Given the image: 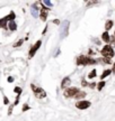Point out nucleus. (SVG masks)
Wrapping results in <instances>:
<instances>
[{
  "label": "nucleus",
  "mask_w": 115,
  "mask_h": 121,
  "mask_svg": "<svg viewBox=\"0 0 115 121\" xmlns=\"http://www.w3.org/2000/svg\"><path fill=\"white\" fill-rule=\"evenodd\" d=\"M93 64H96V60L88 56L81 55V56L77 58V65H93Z\"/></svg>",
  "instance_id": "1"
},
{
  "label": "nucleus",
  "mask_w": 115,
  "mask_h": 121,
  "mask_svg": "<svg viewBox=\"0 0 115 121\" xmlns=\"http://www.w3.org/2000/svg\"><path fill=\"white\" fill-rule=\"evenodd\" d=\"M101 53H102V55L105 58H111V57L114 56V49H113V47H112L111 45H106V46H104L103 47V49L101 51Z\"/></svg>",
  "instance_id": "2"
},
{
  "label": "nucleus",
  "mask_w": 115,
  "mask_h": 121,
  "mask_svg": "<svg viewBox=\"0 0 115 121\" xmlns=\"http://www.w3.org/2000/svg\"><path fill=\"white\" fill-rule=\"evenodd\" d=\"M31 87H32V90H33V92H34V94L36 95V98H38V99H43V98L46 96V92H45L43 89L35 86L34 84H31Z\"/></svg>",
  "instance_id": "3"
},
{
  "label": "nucleus",
  "mask_w": 115,
  "mask_h": 121,
  "mask_svg": "<svg viewBox=\"0 0 115 121\" xmlns=\"http://www.w3.org/2000/svg\"><path fill=\"white\" fill-rule=\"evenodd\" d=\"M79 89L78 87H68V89H66L64 90V92H63V94H64V96L66 98H75L76 94L79 92Z\"/></svg>",
  "instance_id": "4"
},
{
  "label": "nucleus",
  "mask_w": 115,
  "mask_h": 121,
  "mask_svg": "<svg viewBox=\"0 0 115 121\" xmlns=\"http://www.w3.org/2000/svg\"><path fill=\"white\" fill-rule=\"evenodd\" d=\"M69 25H70L69 20H64V22H63V24H62V26H61V38H64V37L68 36Z\"/></svg>",
  "instance_id": "5"
},
{
  "label": "nucleus",
  "mask_w": 115,
  "mask_h": 121,
  "mask_svg": "<svg viewBox=\"0 0 115 121\" xmlns=\"http://www.w3.org/2000/svg\"><path fill=\"white\" fill-rule=\"evenodd\" d=\"M76 107L78 109H80V110H85V109H87L90 107V102H89V101H86V100H81V101L76 103Z\"/></svg>",
  "instance_id": "6"
},
{
  "label": "nucleus",
  "mask_w": 115,
  "mask_h": 121,
  "mask_svg": "<svg viewBox=\"0 0 115 121\" xmlns=\"http://www.w3.org/2000/svg\"><path fill=\"white\" fill-rule=\"evenodd\" d=\"M41 44H42V40H37L36 44H34V45L32 46V48L29 49V57H33L35 55V53L37 52V49L41 47Z\"/></svg>",
  "instance_id": "7"
},
{
  "label": "nucleus",
  "mask_w": 115,
  "mask_h": 121,
  "mask_svg": "<svg viewBox=\"0 0 115 121\" xmlns=\"http://www.w3.org/2000/svg\"><path fill=\"white\" fill-rule=\"evenodd\" d=\"M71 84V80L70 78H64L62 80V83H61V87L62 89H67Z\"/></svg>",
  "instance_id": "8"
},
{
  "label": "nucleus",
  "mask_w": 115,
  "mask_h": 121,
  "mask_svg": "<svg viewBox=\"0 0 115 121\" xmlns=\"http://www.w3.org/2000/svg\"><path fill=\"white\" fill-rule=\"evenodd\" d=\"M41 19L43 22L48 19V9L46 8H42V10H41Z\"/></svg>",
  "instance_id": "9"
},
{
  "label": "nucleus",
  "mask_w": 115,
  "mask_h": 121,
  "mask_svg": "<svg viewBox=\"0 0 115 121\" xmlns=\"http://www.w3.org/2000/svg\"><path fill=\"white\" fill-rule=\"evenodd\" d=\"M7 26H8V18L6 16L5 18L0 19V28H7Z\"/></svg>",
  "instance_id": "10"
},
{
  "label": "nucleus",
  "mask_w": 115,
  "mask_h": 121,
  "mask_svg": "<svg viewBox=\"0 0 115 121\" xmlns=\"http://www.w3.org/2000/svg\"><path fill=\"white\" fill-rule=\"evenodd\" d=\"M31 11H32V15H33V17H37L38 16V8L36 7V4H34L33 7L31 8Z\"/></svg>",
  "instance_id": "11"
},
{
  "label": "nucleus",
  "mask_w": 115,
  "mask_h": 121,
  "mask_svg": "<svg viewBox=\"0 0 115 121\" xmlns=\"http://www.w3.org/2000/svg\"><path fill=\"white\" fill-rule=\"evenodd\" d=\"M7 28H9V30H13V31H14V30L17 29V24H16L15 22H9Z\"/></svg>",
  "instance_id": "12"
},
{
  "label": "nucleus",
  "mask_w": 115,
  "mask_h": 121,
  "mask_svg": "<svg viewBox=\"0 0 115 121\" xmlns=\"http://www.w3.org/2000/svg\"><path fill=\"white\" fill-rule=\"evenodd\" d=\"M102 38H103V40H104L105 43H108V42H110V39H111V37H110L108 33H107V31H105V33H103Z\"/></svg>",
  "instance_id": "13"
},
{
  "label": "nucleus",
  "mask_w": 115,
  "mask_h": 121,
  "mask_svg": "<svg viewBox=\"0 0 115 121\" xmlns=\"http://www.w3.org/2000/svg\"><path fill=\"white\" fill-rule=\"evenodd\" d=\"M111 73H112V69H105V71L103 72V74H102V76H101V78H102V80H104V78H107V76H108V75H110Z\"/></svg>",
  "instance_id": "14"
},
{
  "label": "nucleus",
  "mask_w": 115,
  "mask_h": 121,
  "mask_svg": "<svg viewBox=\"0 0 115 121\" xmlns=\"http://www.w3.org/2000/svg\"><path fill=\"white\" fill-rule=\"evenodd\" d=\"M85 96H86V93H85L84 91H79L73 99H81V98H85Z\"/></svg>",
  "instance_id": "15"
},
{
  "label": "nucleus",
  "mask_w": 115,
  "mask_h": 121,
  "mask_svg": "<svg viewBox=\"0 0 115 121\" xmlns=\"http://www.w3.org/2000/svg\"><path fill=\"white\" fill-rule=\"evenodd\" d=\"M112 26H113V22H112V20H107L106 24H105V28H106V30H110L112 28Z\"/></svg>",
  "instance_id": "16"
},
{
  "label": "nucleus",
  "mask_w": 115,
  "mask_h": 121,
  "mask_svg": "<svg viewBox=\"0 0 115 121\" xmlns=\"http://www.w3.org/2000/svg\"><path fill=\"white\" fill-rule=\"evenodd\" d=\"M7 18H8V20H11V22H14V19L16 18V15H15V13H14V11H11V13H10L8 16H7Z\"/></svg>",
  "instance_id": "17"
},
{
  "label": "nucleus",
  "mask_w": 115,
  "mask_h": 121,
  "mask_svg": "<svg viewBox=\"0 0 115 121\" xmlns=\"http://www.w3.org/2000/svg\"><path fill=\"white\" fill-rule=\"evenodd\" d=\"M104 86H105V82H104V81H101V82H99V83L97 84V90H98V91H101Z\"/></svg>",
  "instance_id": "18"
},
{
  "label": "nucleus",
  "mask_w": 115,
  "mask_h": 121,
  "mask_svg": "<svg viewBox=\"0 0 115 121\" xmlns=\"http://www.w3.org/2000/svg\"><path fill=\"white\" fill-rule=\"evenodd\" d=\"M95 76H96V69H93V71L88 74V78H94Z\"/></svg>",
  "instance_id": "19"
},
{
  "label": "nucleus",
  "mask_w": 115,
  "mask_h": 121,
  "mask_svg": "<svg viewBox=\"0 0 115 121\" xmlns=\"http://www.w3.org/2000/svg\"><path fill=\"white\" fill-rule=\"evenodd\" d=\"M23 42H24V39H19V40H18V42H17L16 44H14V47H17V46H20V45L23 44Z\"/></svg>",
  "instance_id": "20"
},
{
  "label": "nucleus",
  "mask_w": 115,
  "mask_h": 121,
  "mask_svg": "<svg viewBox=\"0 0 115 121\" xmlns=\"http://www.w3.org/2000/svg\"><path fill=\"white\" fill-rule=\"evenodd\" d=\"M14 91H15V93H18V95L22 93V89H20V87H18V86L15 87V89H14Z\"/></svg>",
  "instance_id": "21"
},
{
  "label": "nucleus",
  "mask_w": 115,
  "mask_h": 121,
  "mask_svg": "<svg viewBox=\"0 0 115 121\" xmlns=\"http://www.w3.org/2000/svg\"><path fill=\"white\" fill-rule=\"evenodd\" d=\"M28 109H29V107H28V104H24V105H23V109H22V111L23 112H25V111H26V110H28Z\"/></svg>",
  "instance_id": "22"
},
{
  "label": "nucleus",
  "mask_w": 115,
  "mask_h": 121,
  "mask_svg": "<svg viewBox=\"0 0 115 121\" xmlns=\"http://www.w3.org/2000/svg\"><path fill=\"white\" fill-rule=\"evenodd\" d=\"M14 107H15L14 104H11V105H10V108H9V110H8V116H11V113H13V109H14Z\"/></svg>",
  "instance_id": "23"
},
{
  "label": "nucleus",
  "mask_w": 115,
  "mask_h": 121,
  "mask_svg": "<svg viewBox=\"0 0 115 121\" xmlns=\"http://www.w3.org/2000/svg\"><path fill=\"white\" fill-rule=\"evenodd\" d=\"M44 4L49 6V7H52V6H53V4H52L51 1H49V0H45V1H44Z\"/></svg>",
  "instance_id": "24"
},
{
  "label": "nucleus",
  "mask_w": 115,
  "mask_h": 121,
  "mask_svg": "<svg viewBox=\"0 0 115 121\" xmlns=\"http://www.w3.org/2000/svg\"><path fill=\"white\" fill-rule=\"evenodd\" d=\"M18 102H19V95H18L17 98H16V100H15V102H14V105H17Z\"/></svg>",
  "instance_id": "25"
},
{
  "label": "nucleus",
  "mask_w": 115,
  "mask_h": 121,
  "mask_svg": "<svg viewBox=\"0 0 115 121\" xmlns=\"http://www.w3.org/2000/svg\"><path fill=\"white\" fill-rule=\"evenodd\" d=\"M7 81H8L9 83H13V82H14V78H11V76H9V78H8V80H7Z\"/></svg>",
  "instance_id": "26"
},
{
  "label": "nucleus",
  "mask_w": 115,
  "mask_h": 121,
  "mask_svg": "<svg viewBox=\"0 0 115 121\" xmlns=\"http://www.w3.org/2000/svg\"><path fill=\"white\" fill-rule=\"evenodd\" d=\"M4 103H5V104H8V103H9L8 98H6V96H5V99H4Z\"/></svg>",
  "instance_id": "27"
},
{
  "label": "nucleus",
  "mask_w": 115,
  "mask_h": 121,
  "mask_svg": "<svg viewBox=\"0 0 115 121\" xmlns=\"http://www.w3.org/2000/svg\"><path fill=\"white\" fill-rule=\"evenodd\" d=\"M53 22L57 24V25H59V24H60V20H59V19H55V20H53Z\"/></svg>",
  "instance_id": "28"
},
{
  "label": "nucleus",
  "mask_w": 115,
  "mask_h": 121,
  "mask_svg": "<svg viewBox=\"0 0 115 121\" xmlns=\"http://www.w3.org/2000/svg\"><path fill=\"white\" fill-rule=\"evenodd\" d=\"M95 85H96L95 83H91V84H90V87H95Z\"/></svg>",
  "instance_id": "29"
},
{
  "label": "nucleus",
  "mask_w": 115,
  "mask_h": 121,
  "mask_svg": "<svg viewBox=\"0 0 115 121\" xmlns=\"http://www.w3.org/2000/svg\"><path fill=\"white\" fill-rule=\"evenodd\" d=\"M82 85H84V86L85 85H87V82H86V81H82Z\"/></svg>",
  "instance_id": "30"
},
{
  "label": "nucleus",
  "mask_w": 115,
  "mask_h": 121,
  "mask_svg": "<svg viewBox=\"0 0 115 121\" xmlns=\"http://www.w3.org/2000/svg\"><path fill=\"white\" fill-rule=\"evenodd\" d=\"M114 71H115V63H114Z\"/></svg>",
  "instance_id": "31"
}]
</instances>
